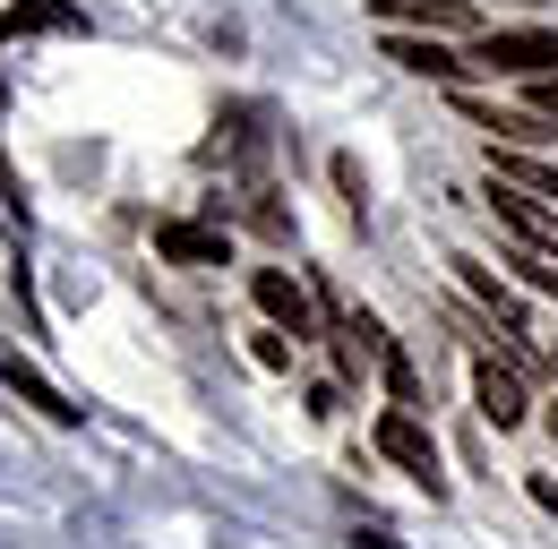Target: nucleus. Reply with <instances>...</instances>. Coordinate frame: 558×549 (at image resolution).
<instances>
[{
	"label": "nucleus",
	"mask_w": 558,
	"mask_h": 549,
	"mask_svg": "<svg viewBox=\"0 0 558 549\" xmlns=\"http://www.w3.org/2000/svg\"><path fill=\"white\" fill-rule=\"evenodd\" d=\"M473 412H482V420H498V429H524V378H515V369H498V361H473Z\"/></svg>",
	"instance_id": "7"
},
{
	"label": "nucleus",
	"mask_w": 558,
	"mask_h": 549,
	"mask_svg": "<svg viewBox=\"0 0 558 549\" xmlns=\"http://www.w3.org/2000/svg\"><path fill=\"white\" fill-rule=\"evenodd\" d=\"M533 498H542V507L558 515V480H533Z\"/></svg>",
	"instance_id": "17"
},
{
	"label": "nucleus",
	"mask_w": 558,
	"mask_h": 549,
	"mask_svg": "<svg viewBox=\"0 0 558 549\" xmlns=\"http://www.w3.org/2000/svg\"><path fill=\"white\" fill-rule=\"evenodd\" d=\"M378 378H387V395H396V404H404V412H421V369H413V361H404V352H396V343L378 352Z\"/></svg>",
	"instance_id": "14"
},
{
	"label": "nucleus",
	"mask_w": 558,
	"mask_h": 549,
	"mask_svg": "<svg viewBox=\"0 0 558 549\" xmlns=\"http://www.w3.org/2000/svg\"><path fill=\"white\" fill-rule=\"evenodd\" d=\"M369 438H378V455H387V464H404V473H413V480H429V489H438V438L421 429V412L387 404V420H378Z\"/></svg>",
	"instance_id": "3"
},
{
	"label": "nucleus",
	"mask_w": 558,
	"mask_h": 549,
	"mask_svg": "<svg viewBox=\"0 0 558 549\" xmlns=\"http://www.w3.org/2000/svg\"><path fill=\"white\" fill-rule=\"evenodd\" d=\"M447 267H456L464 283H473V292H482V309L498 318V335H524V309H515V292H507V274H498V267H482V258H447Z\"/></svg>",
	"instance_id": "11"
},
{
	"label": "nucleus",
	"mask_w": 558,
	"mask_h": 549,
	"mask_svg": "<svg viewBox=\"0 0 558 549\" xmlns=\"http://www.w3.org/2000/svg\"><path fill=\"white\" fill-rule=\"evenodd\" d=\"M473 69H489V77H550L558 26H482L473 35Z\"/></svg>",
	"instance_id": "1"
},
{
	"label": "nucleus",
	"mask_w": 558,
	"mask_h": 549,
	"mask_svg": "<svg viewBox=\"0 0 558 549\" xmlns=\"http://www.w3.org/2000/svg\"><path fill=\"white\" fill-rule=\"evenodd\" d=\"M489 206H498V223L524 241V249H542V258H558V206L533 198V190H515V181H498L489 190Z\"/></svg>",
	"instance_id": "4"
},
{
	"label": "nucleus",
	"mask_w": 558,
	"mask_h": 549,
	"mask_svg": "<svg viewBox=\"0 0 558 549\" xmlns=\"http://www.w3.org/2000/svg\"><path fill=\"white\" fill-rule=\"evenodd\" d=\"M155 249L172 267H232V241L215 223H155Z\"/></svg>",
	"instance_id": "10"
},
{
	"label": "nucleus",
	"mask_w": 558,
	"mask_h": 549,
	"mask_svg": "<svg viewBox=\"0 0 558 549\" xmlns=\"http://www.w3.org/2000/svg\"><path fill=\"white\" fill-rule=\"evenodd\" d=\"M0 103H9V86H0ZM0 181H9V163H0Z\"/></svg>",
	"instance_id": "18"
},
{
	"label": "nucleus",
	"mask_w": 558,
	"mask_h": 549,
	"mask_svg": "<svg viewBox=\"0 0 558 549\" xmlns=\"http://www.w3.org/2000/svg\"><path fill=\"white\" fill-rule=\"evenodd\" d=\"M378 52L396 69H413V77H438V86H464V69H473V52H447L438 35H413V26H387Z\"/></svg>",
	"instance_id": "5"
},
{
	"label": "nucleus",
	"mask_w": 558,
	"mask_h": 549,
	"mask_svg": "<svg viewBox=\"0 0 558 549\" xmlns=\"http://www.w3.org/2000/svg\"><path fill=\"white\" fill-rule=\"evenodd\" d=\"M533 112H542V121H558V69H550V77H533Z\"/></svg>",
	"instance_id": "16"
},
{
	"label": "nucleus",
	"mask_w": 558,
	"mask_h": 549,
	"mask_svg": "<svg viewBox=\"0 0 558 549\" xmlns=\"http://www.w3.org/2000/svg\"><path fill=\"white\" fill-rule=\"evenodd\" d=\"M250 301H258V309H267V327H283L292 343L327 335V309H318V292H310L301 274H283V267H258V274H250Z\"/></svg>",
	"instance_id": "2"
},
{
	"label": "nucleus",
	"mask_w": 558,
	"mask_h": 549,
	"mask_svg": "<svg viewBox=\"0 0 558 549\" xmlns=\"http://www.w3.org/2000/svg\"><path fill=\"white\" fill-rule=\"evenodd\" d=\"M489 172H498V181H515V190H533V198H550V206H558V172H550V163H533V155H498Z\"/></svg>",
	"instance_id": "13"
},
{
	"label": "nucleus",
	"mask_w": 558,
	"mask_h": 549,
	"mask_svg": "<svg viewBox=\"0 0 558 549\" xmlns=\"http://www.w3.org/2000/svg\"><path fill=\"white\" fill-rule=\"evenodd\" d=\"M267 369H292V343H283V327H258V343H250Z\"/></svg>",
	"instance_id": "15"
},
{
	"label": "nucleus",
	"mask_w": 558,
	"mask_h": 549,
	"mask_svg": "<svg viewBox=\"0 0 558 549\" xmlns=\"http://www.w3.org/2000/svg\"><path fill=\"white\" fill-rule=\"evenodd\" d=\"M456 112H464L473 130H489V137H550V130H542V112L524 121V112H498V103H473V95H456Z\"/></svg>",
	"instance_id": "12"
},
{
	"label": "nucleus",
	"mask_w": 558,
	"mask_h": 549,
	"mask_svg": "<svg viewBox=\"0 0 558 549\" xmlns=\"http://www.w3.org/2000/svg\"><path fill=\"white\" fill-rule=\"evenodd\" d=\"M0 387H9L17 404H35L44 420H52V429H86V404H70V395H61V387H52V378H44L35 361H17V352L0 361Z\"/></svg>",
	"instance_id": "6"
},
{
	"label": "nucleus",
	"mask_w": 558,
	"mask_h": 549,
	"mask_svg": "<svg viewBox=\"0 0 558 549\" xmlns=\"http://www.w3.org/2000/svg\"><path fill=\"white\" fill-rule=\"evenodd\" d=\"M17 35H86V9L77 0H9L0 9V44Z\"/></svg>",
	"instance_id": "9"
},
{
	"label": "nucleus",
	"mask_w": 558,
	"mask_h": 549,
	"mask_svg": "<svg viewBox=\"0 0 558 549\" xmlns=\"http://www.w3.org/2000/svg\"><path fill=\"white\" fill-rule=\"evenodd\" d=\"M550 429H558V404H550Z\"/></svg>",
	"instance_id": "19"
},
{
	"label": "nucleus",
	"mask_w": 558,
	"mask_h": 549,
	"mask_svg": "<svg viewBox=\"0 0 558 549\" xmlns=\"http://www.w3.org/2000/svg\"><path fill=\"white\" fill-rule=\"evenodd\" d=\"M378 26H413V35H482L464 0H378Z\"/></svg>",
	"instance_id": "8"
}]
</instances>
